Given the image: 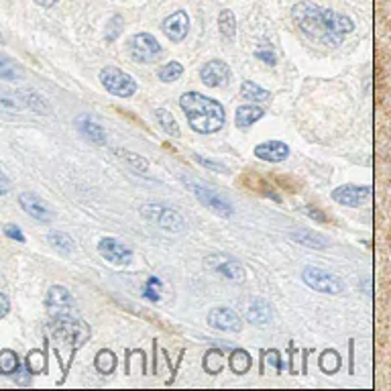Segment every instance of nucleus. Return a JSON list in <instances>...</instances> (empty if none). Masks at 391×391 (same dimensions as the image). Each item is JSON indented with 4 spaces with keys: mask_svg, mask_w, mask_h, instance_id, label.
<instances>
[{
    "mask_svg": "<svg viewBox=\"0 0 391 391\" xmlns=\"http://www.w3.org/2000/svg\"><path fill=\"white\" fill-rule=\"evenodd\" d=\"M121 31H123V18L116 23V27H114V18H110L109 29H106V39H109V41H114V39L121 35Z\"/></svg>",
    "mask_w": 391,
    "mask_h": 391,
    "instance_id": "obj_39",
    "label": "nucleus"
},
{
    "mask_svg": "<svg viewBox=\"0 0 391 391\" xmlns=\"http://www.w3.org/2000/svg\"><path fill=\"white\" fill-rule=\"evenodd\" d=\"M49 332L57 343H67L74 351L88 343L90 338V329L84 320H76L70 314L65 316H53L49 322Z\"/></svg>",
    "mask_w": 391,
    "mask_h": 391,
    "instance_id": "obj_3",
    "label": "nucleus"
},
{
    "mask_svg": "<svg viewBox=\"0 0 391 391\" xmlns=\"http://www.w3.org/2000/svg\"><path fill=\"white\" fill-rule=\"evenodd\" d=\"M290 155V147L283 141H265L255 147V157L269 161V163H280Z\"/></svg>",
    "mask_w": 391,
    "mask_h": 391,
    "instance_id": "obj_18",
    "label": "nucleus"
},
{
    "mask_svg": "<svg viewBox=\"0 0 391 391\" xmlns=\"http://www.w3.org/2000/svg\"><path fill=\"white\" fill-rule=\"evenodd\" d=\"M21 94H23V100H25V106L29 110H33V112L43 114V116L51 112L48 98H43L39 92H35V90H23Z\"/></svg>",
    "mask_w": 391,
    "mask_h": 391,
    "instance_id": "obj_22",
    "label": "nucleus"
},
{
    "mask_svg": "<svg viewBox=\"0 0 391 391\" xmlns=\"http://www.w3.org/2000/svg\"><path fill=\"white\" fill-rule=\"evenodd\" d=\"M304 212H306V216H310V219H314L316 222H326V216L320 214V210H318L316 206H306Z\"/></svg>",
    "mask_w": 391,
    "mask_h": 391,
    "instance_id": "obj_41",
    "label": "nucleus"
},
{
    "mask_svg": "<svg viewBox=\"0 0 391 391\" xmlns=\"http://www.w3.org/2000/svg\"><path fill=\"white\" fill-rule=\"evenodd\" d=\"M219 29L224 39H228V41H233V39H235L236 18L231 11H222V13L219 15Z\"/></svg>",
    "mask_w": 391,
    "mask_h": 391,
    "instance_id": "obj_32",
    "label": "nucleus"
},
{
    "mask_svg": "<svg viewBox=\"0 0 391 391\" xmlns=\"http://www.w3.org/2000/svg\"><path fill=\"white\" fill-rule=\"evenodd\" d=\"M273 318V310L265 299H255L247 310V322L253 326H265Z\"/></svg>",
    "mask_w": 391,
    "mask_h": 391,
    "instance_id": "obj_19",
    "label": "nucleus"
},
{
    "mask_svg": "<svg viewBox=\"0 0 391 391\" xmlns=\"http://www.w3.org/2000/svg\"><path fill=\"white\" fill-rule=\"evenodd\" d=\"M116 363H119V359H116V355L110 351V348H102L98 355H96V369L102 373V375H110V373H114V369H116Z\"/></svg>",
    "mask_w": 391,
    "mask_h": 391,
    "instance_id": "obj_27",
    "label": "nucleus"
},
{
    "mask_svg": "<svg viewBox=\"0 0 391 391\" xmlns=\"http://www.w3.org/2000/svg\"><path fill=\"white\" fill-rule=\"evenodd\" d=\"M11 189V184H9V180L4 177V175H0V196H4L6 192Z\"/></svg>",
    "mask_w": 391,
    "mask_h": 391,
    "instance_id": "obj_44",
    "label": "nucleus"
},
{
    "mask_svg": "<svg viewBox=\"0 0 391 391\" xmlns=\"http://www.w3.org/2000/svg\"><path fill=\"white\" fill-rule=\"evenodd\" d=\"M100 82L106 92L119 98H131L137 92V82L114 65H106L100 70Z\"/></svg>",
    "mask_w": 391,
    "mask_h": 391,
    "instance_id": "obj_5",
    "label": "nucleus"
},
{
    "mask_svg": "<svg viewBox=\"0 0 391 391\" xmlns=\"http://www.w3.org/2000/svg\"><path fill=\"white\" fill-rule=\"evenodd\" d=\"M114 153L121 157V159H125L126 163H128L133 170H137V172L145 173L149 170V161H147L145 157L137 155V153H131V151H126V149H114Z\"/></svg>",
    "mask_w": 391,
    "mask_h": 391,
    "instance_id": "obj_34",
    "label": "nucleus"
},
{
    "mask_svg": "<svg viewBox=\"0 0 391 391\" xmlns=\"http://www.w3.org/2000/svg\"><path fill=\"white\" fill-rule=\"evenodd\" d=\"M23 76H25L23 67L9 55L0 53V78L6 82H16V79H23Z\"/></svg>",
    "mask_w": 391,
    "mask_h": 391,
    "instance_id": "obj_23",
    "label": "nucleus"
},
{
    "mask_svg": "<svg viewBox=\"0 0 391 391\" xmlns=\"http://www.w3.org/2000/svg\"><path fill=\"white\" fill-rule=\"evenodd\" d=\"M371 194L369 186H355V184H346L341 188L332 189V200L341 206H348V208H359L367 202Z\"/></svg>",
    "mask_w": 391,
    "mask_h": 391,
    "instance_id": "obj_11",
    "label": "nucleus"
},
{
    "mask_svg": "<svg viewBox=\"0 0 391 391\" xmlns=\"http://www.w3.org/2000/svg\"><path fill=\"white\" fill-rule=\"evenodd\" d=\"M302 280L308 287H312L314 292H320V294L338 296V294H343L344 290L343 282L336 275H332V273L320 269V267H306L302 271Z\"/></svg>",
    "mask_w": 391,
    "mask_h": 391,
    "instance_id": "obj_6",
    "label": "nucleus"
},
{
    "mask_svg": "<svg viewBox=\"0 0 391 391\" xmlns=\"http://www.w3.org/2000/svg\"><path fill=\"white\" fill-rule=\"evenodd\" d=\"M18 204H21V208H23L31 219L39 220V222H49V220L53 219V214H51L48 204L43 202L39 196H35V194H29V192L21 194V196H18Z\"/></svg>",
    "mask_w": 391,
    "mask_h": 391,
    "instance_id": "obj_17",
    "label": "nucleus"
},
{
    "mask_svg": "<svg viewBox=\"0 0 391 391\" xmlns=\"http://www.w3.org/2000/svg\"><path fill=\"white\" fill-rule=\"evenodd\" d=\"M11 310V302H9V297L4 296V294H0V320L9 314Z\"/></svg>",
    "mask_w": 391,
    "mask_h": 391,
    "instance_id": "obj_42",
    "label": "nucleus"
},
{
    "mask_svg": "<svg viewBox=\"0 0 391 391\" xmlns=\"http://www.w3.org/2000/svg\"><path fill=\"white\" fill-rule=\"evenodd\" d=\"M39 6H43V9H49V6H55L57 4V0H35Z\"/></svg>",
    "mask_w": 391,
    "mask_h": 391,
    "instance_id": "obj_46",
    "label": "nucleus"
},
{
    "mask_svg": "<svg viewBox=\"0 0 391 391\" xmlns=\"http://www.w3.org/2000/svg\"><path fill=\"white\" fill-rule=\"evenodd\" d=\"M45 304H48V310L51 312V316H65L74 308V297L63 285H53V287H49Z\"/></svg>",
    "mask_w": 391,
    "mask_h": 391,
    "instance_id": "obj_16",
    "label": "nucleus"
},
{
    "mask_svg": "<svg viewBox=\"0 0 391 391\" xmlns=\"http://www.w3.org/2000/svg\"><path fill=\"white\" fill-rule=\"evenodd\" d=\"M27 369L31 371V375H41L48 369V359L43 351H31L27 355Z\"/></svg>",
    "mask_w": 391,
    "mask_h": 391,
    "instance_id": "obj_33",
    "label": "nucleus"
},
{
    "mask_svg": "<svg viewBox=\"0 0 391 391\" xmlns=\"http://www.w3.org/2000/svg\"><path fill=\"white\" fill-rule=\"evenodd\" d=\"M25 100H23V94L21 92H2L0 94V110L13 114V112H21L25 110Z\"/></svg>",
    "mask_w": 391,
    "mask_h": 391,
    "instance_id": "obj_28",
    "label": "nucleus"
},
{
    "mask_svg": "<svg viewBox=\"0 0 391 391\" xmlns=\"http://www.w3.org/2000/svg\"><path fill=\"white\" fill-rule=\"evenodd\" d=\"M161 290H163V283L159 282L157 277H151V280L147 282V285H145V296L149 297V299H153V302H157Z\"/></svg>",
    "mask_w": 391,
    "mask_h": 391,
    "instance_id": "obj_36",
    "label": "nucleus"
},
{
    "mask_svg": "<svg viewBox=\"0 0 391 391\" xmlns=\"http://www.w3.org/2000/svg\"><path fill=\"white\" fill-rule=\"evenodd\" d=\"M184 186H186V188L208 208V210L216 212L220 216H231V214H233V206L226 202L222 196H219L216 192H212V189L206 188L202 184H196V182H192V180H184Z\"/></svg>",
    "mask_w": 391,
    "mask_h": 391,
    "instance_id": "obj_7",
    "label": "nucleus"
},
{
    "mask_svg": "<svg viewBox=\"0 0 391 391\" xmlns=\"http://www.w3.org/2000/svg\"><path fill=\"white\" fill-rule=\"evenodd\" d=\"M231 76H233V72H231L228 63L222 62V60H212V62H208L200 70V79L210 88L224 86L231 79Z\"/></svg>",
    "mask_w": 391,
    "mask_h": 391,
    "instance_id": "obj_12",
    "label": "nucleus"
},
{
    "mask_svg": "<svg viewBox=\"0 0 391 391\" xmlns=\"http://www.w3.org/2000/svg\"><path fill=\"white\" fill-rule=\"evenodd\" d=\"M29 373H31L29 369H27V371H21V369H18V371H16V375H18V381H21V383H27V381H29Z\"/></svg>",
    "mask_w": 391,
    "mask_h": 391,
    "instance_id": "obj_45",
    "label": "nucleus"
},
{
    "mask_svg": "<svg viewBox=\"0 0 391 391\" xmlns=\"http://www.w3.org/2000/svg\"><path fill=\"white\" fill-rule=\"evenodd\" d=\"M228 365H231L233 373H236V375H245L250 369L253 360H250V355L245 348H235V351L231 353V357H228Z\"/></svg>",
    "mask_w": 391,
    "mask_h": 391,
    "instance_id": "obj_24",
    "label": "nucleus"
},
{
    "mask_svg": "<svg viewBox=\"0 0 391 391\" xmlns=\"http://www.w3.org/2000/svg\"><path fill=\"white\" fill-rule=\"evenodd\" d=\"M241 94H243V98L250 100V102H269V100H271V94L267 92L265 88L257 86V84L250 82V79H245V82L241 84Z\"/></svg>",
    "mask_w": 391,
    "mask_h": 391,
    "instance_id": "obj_25",
    "label": "nucleus"
},
{
    "mask_svg": "<svg viewBox=\"0 0 391 391\" xmlns=\"http://www.w3.org/2000/svg\"><path fill=\"white\" fill-rule=\"evenodd\" d=\"M74 125L78 128L79 135L88 143H92V145H106V131H104V126L96 121L94 116L79 114V116H76Z\"/></svg>",
    "mask_w": 391,
    "mask_h": 391,
    "instance_id": "obj_13",
    "label": "nucleus"
},
{
    "mask_svg": "<svg viewBox=\"0 0 391 391\" xmlns=\"http://www.w3.org/2000/svg\"><path fill=\"white\" fill-rule=\"evenodd\" d=\"M182 74H184V65L180 62H170L167 65H163V67L159 70L157 76H159L161 82H175Z\"/></svg>",
    "mask_w": 391,
    "mask_h": 391,
    "instance_id": "obj_35",
    "label": "nucleus"
},
{
    "mask_svg": "<svg viewBox=\"0 0 391 391\" xmlns=\"http://www.w3.org/2000/svg\"><path fill=\"white\" fill-rule=\"evenodd\" d=\"M341 365H343V360H341V355L336 353V351H324L322 353V357H320V369L326 373V375H334V373H338L341 371Z\"/></svg>",
    "mask_w": 391,
    "mask_h": 391,
    "instance_id": "obj_30",
    "label": "nucleus"
},
{
    "mask_svg": "<svg viewBox=\"0 0 391 391\" xmlns=\"http://www.w3.org/2000/svg\"><path fill=\"white\" fill-rule=\"evenodd\" d=\"M292 241H296L297 245H302V247H310V249H324V247H329V243H326V238L322 235H318L316 231H308V228H299V231H294L292 235H290Z\"/></svg>",
    "mask_w": 391,
    "mask_h": 391,
    "instance_id": "obj_20",
    "label": "nucleus"
},
{
    "mask_svg": "<svg viewBox=\"0 0 391 391\" xmlns=\"http://www.w3.org/2000/svg\"><path fill=\"white\" fill-rule=\"evenodd\" d=\"M255 57L257 60H261V62H265L267 65H275L277 63V57H275V51L271 48H259L255 51Z\"/></svg>",
    "mask_w": 391,
    "mask_h": 391,
    "instance_id": "obj_37",
    "label": "nucleus"
},
{
    "mask_svg": "<svg viewBox=\"0 0 391 391\" xmlns=\"http://www.w3.org/2000/svg\"><path fill=\"white\" fill-rule=\"evenodd\" d=\"M49 245L53 247L55 250H60L62 255H70L72 250L76 249V243H74V238L70 235H65L62 231H51L48 235Z\"/></svg>",
    "mask_w": 391,
    "mask_h": 391,
    "instance_id": "obj_26",
    "label": "nucleus"
},
{
    "mask_svg": "<svg viewBox=\"0 0 391 391\" xmlns=\"http://www.w3.org/2000/svg\"><path fill=\"white\" fill-rule=\"evenodd\" d=\"M196 161H198L200 165H204L206 170H212V172H219V173H228V170H226L224 165H220V163H216V161H210V159H206V157L202 155H196Z\"/></svg>",
    "mask_w": 391,
    "mask_h": 391,
    "instance_id": "obj_38",
    "label": "nucleus"
},
{
    "mask_svg": "<svg viewBox=\"0 0 391 391\" xmlns=\"http://www.w3.org/2000/svg\"><path fill=\"white\" fill-rule=\"evenodd\" d=\"M155 119L157 123L161 125V128L167 133V135H172V137H180V125L175 123V119H173V114L170 112V110L165 109H157L155 110Z\"/></svg>",
    "mask_w": 391,
    "mask_h": 391,
    "instance_id": "obj_31",
    "label": "nucleus"
},
{
    "mask_svg": "<svg viewBox=\"0 0 391 391\" xmlns=\"http://www.w3.org/2000/svg\"><path fill=\"white\" fill-rule=\"evenodd\" d=\"M163 33H165V37L172 41V43H180V41H184L186 39V35L189 31V16L186 11H177V13H173L170 15L165 21H163Z\"/></svg>",
    "mask_w": 391,
    "mask_h": 391,
    "instance_id": "obj_14",
    "label": "nucleus"
},
{
    "mask_svg": "<svg viewBox=\"0 0 391 391\" xmlns=\"http://www.w3.org/2000/svg\"><path fill=\"white\" fill-rule=\"evenodd\" d=\"M180 109L184 110L192 131L198 135H212L224 126L226 112L219 100H212L200 92H186L180 98Z\"/></svg>",
    "mask_w": 391,
    "mask_h": 391,
    "instance_id": "obj_2",
    "label": "nucleus"
},
{
    "mask_svg": "<svg viewBox=\"0 0 391 391\" xmlns=\"http://www.w3.org/2000/svg\"><path fill=\"white\" fill-rule=\"evenodd\" d=\"M208 324L212 329L224 330V332H241L243 330V320L241 316L228 308H214L208 314Z\"/></svg>",
    "mask_w": 391,
    "mask_h": 391,
    "instance_id": "obj_15",
    "label": "nucleus"
},
{
    "mask_svg": "<svg viewBox=\"0 0 391 391\" xmlns=\"http://www.w3.org/2000/svg\"><path fill=\"white\" fill-rule=\"evenodd\" d=\"M206 267L212 269L214 273H219L220 277L233 280V282H241L245 280V267L241 265L233 257L226 255H212L206 259Z\"/></svg>",
    "mask_w": 391,
    "mask_h": 391,
    "instance_id": "obj_10",
    "label": "nucleus"
},
{
    "mask_svg": "<svg viewBox=\"0 0 391 391\" xmlns=\"http://www.w3.org/2000/svg\"><path fill=\"white\" fill-rule=\"evenodd\" d=\"M98 253L102 255L104 261H109L116 267L131 265L133 261V250L128 249L126 245H123L121 241L112 238V236H104L98 241Z\"/></svg>",
    "mask_w": 391,
    "mask_h": 391,
    "instance_id": "obj_9",
    "label": "nucleus"
},
{
    "mask_svg": "<svg viewBox=\"0 0 391 391\" xmlns=\"http://www.w3.org/2000/svg\"><path fill=\"white\" fill-rule=\"evenodd\" d=\"M263 119V110L259 106H253V104H247V106H238L235 114V125L238 128H249L250 125H255L257 121Z\"/></svg>",
    "mask_w": 391,
    "mask_h": 391,
    "instance_id": "obj_21",
    "label": "nucleus"
},
{
    "mask_svg": "<svg viewBox=\"0 0 391 391\" xmlns=\"http://www.w3.org/2000/svg\"><path fill=\"white\" fill-rule=\"evenodd\" d=\"M141 216L147 222L155 224L163 231H170V233H182L188 228L184 214L163 204H145L141 208Z\"/></svg>",
    "mask_w": 391,
    "mask_h": 391,
    "instance_id": "obj_4",
    "label": "nucleus"
},
{
    "mask_svg": "<svg viewBox=\"0 0 391 391\" xmlns=\"http://www.w3.org/2000/svg\"><path fill=\"white\" fill-rule=\"evenodd\" d=\"M4 235L9 236V238H13V241L25 243V235L21 233V228L15 226V224H6V226H4Z\"/></svg>",
    "mask_w": 391,
    "mask_h": 391,
    "instance_id": "obj_40",
    "label": "nucleus"
},
{
    "mask_svg": "<svg viewBox=\"0 0 391 391\" xmlns=\"http://www.w3.org/2000/svg\"><path fill=\"white\" fill-rule=\"evenodd\" d=\"M292 16L299 31L322 45H341L346 35L355 31V23L348 16L314 2H297Z\"/></svg>",
    "mask_w": 391,
    "mask_h": 391,
    "instance_id": "obj_1",
    "label": "nucleus"
},
{
    "mask_svg": "<svg viewBox=\"0 0 391 391\" xmlns=\"http://www.w3.org/2000/svg\"><path fill=\"white\" fill-rule=\"evenodd\" d=\"M265 353L271 357V359H269L271 360V365H273L277 371H282V359H280V353H277V351H265Z\"/></svg>",
    "mask_w": 391,
    "mask_h": 391,
    "instance_id": "obj_43",
    "label": "nucleus"
},
{
    "mask_svg": "<svg viewBox=\"0 0 391 391\" xmlns=\"http://www.w3.org/2000/svg\"><path fill=\"white\" fill-rule=\"evenodd\" d=\"M2 41H4V39H2V35H0V43H2Z\"/></svg>",
    "mask_w": 391,
    "mask_h": 391,
    "instance_id": "obj_47",
    "label": "nucleus"
},
{
    "mask_svg": "<svg viewBox=\"0 0 391 391\" xmlns=\"http://www.w3.org/2000/svg\"><path fill=\"white\" fill-rule=\"evenodd\" d=\"M128 48H131V55L137 60V62H153L161 55V45L151 33H137L131 37L128 41Z\"/></svg>",
    "mask_w": 391,
    "mask_h": 391,
    "instance_id": "obj_8",
    "label": "nucleus"
},
{
    "mask_svg": "<svg viewBox=\"0 0 391 391\" xmlns=\"http://www.w3.org/2000/svg\"><path fill=\"white\" fill-rule=\"evenodd\" d=\"M21 369V360H18V355L11 348H4L0 351V373L2 375H13Z\"/></svg>",
    "mask_w": 391,
    "mask_h": 391,
    "instance_id": "obj_29",
    "label": "nucleus"
}]
</instances>
